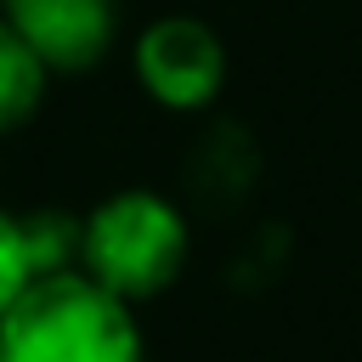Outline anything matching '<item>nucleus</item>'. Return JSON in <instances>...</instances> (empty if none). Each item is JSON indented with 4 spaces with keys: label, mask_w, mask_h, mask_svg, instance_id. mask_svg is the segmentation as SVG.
I'll list each match as a JSON object with an SVG mask.
<instances>
[{
    "label": "nucleus",
    "mask_w": 362,
    "mask_h": 362,
    "mask_svg": "<svg viewBox=\"0 0 362 362\" xmlns=\"http://www.w3.org/2000/svg\"><path fill=\"white\" fill-rule=\"evenodd\" d=\"M0 362H147L130 300L79 266L45 272L0 317Z\"/></svg>",
    "instance_id": "1"
},
{
    "label": "nucleus",
    "mask_w": 362,
    "mask_h": 362,
    "mask_svg": "<svg viewBox=\"0 0 362 362\" xmlns=\"http://www.w3.org/2000/svg\"><path fill=\"white\" fill-rule=\"evenodd\" d=\"M74 266L119 300H153L187 266V221L164 192L124 187L79 221Z\"/></svg>",
    "instance_id": "2"
},
{
    "label": "nucleus",
    "mask_w": 362,
    "mask_h": 362,
    "mask_svg": "<svg viewBox=\"0 0 362 362\" xmlns=\"http://www.w3.org/2000/svg\"><path fill=\"white\" fill-rule=\"evenodd\" d=\"M136 79L158 107H209L226 85V45L198 17H158L136 40Z\"/></svg>",
    "instance_id": "3"
},
{
    "label": "nucleus",
    "mask_w": 362,
    "mask_h": 362,
    "mask_svg": "<svg viewBox=\"0 0 362 362\" xmlns=\"http://www.w3.org/2000/svg\"><path fill=\"white\" fill-rule=\"evenodd\" d=\"M0 17L45 62V74H85L107 57L119 11L113 0H0Z\"/></svg>",
    "instance_id": "4"
},
{
    "label": "nucleus",
    "mask_w": 362,
    "mask_h": 362,
    "mask_svg": "<svg viewBox=\"0 0 362 362\" xmlns=\"http://www.w3.org/2000/svg\"><path fill=\"white\" fill-rule=\"evenodd\" d=\"M45 96V62L23 45V34L0 17V136L28 124Z\"/></svg>",
    "instance_id": "5"
},
{
    "label": "nucleus",
    "mask_w": 362,
    "mask_h": 362,
    "mask_svg": "<svg viewBox=\"0 0 362 362\" xmlns=\"http://www.w3.org/2000/svg\"><path fill=\"white\" fill-rule=\"evenodd\" d=\"M40 277V260H34V238H28V215H11L0 209V317L23 300V288Z\"/></svg>",
    "instance_id": "6"
}]
</instances>
